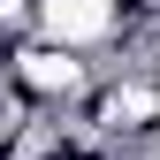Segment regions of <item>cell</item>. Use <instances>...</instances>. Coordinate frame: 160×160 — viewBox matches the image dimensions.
<instances>
[{
	"label": "cell",
	"instance_id": "1",
	"mask_svg": "<svg viewBox=\"0 0 160 160\" xmlns=\"http://www.w3.org/2000/svg\"><path fill=\"white\" fill-rule=\"evenodd\" d=\"M38 38L76 46V53L99 61L114 46V0H38Z\"/></svg>",
	"mask_w": 160,
	"mask_h": 160
}]
</instances>
